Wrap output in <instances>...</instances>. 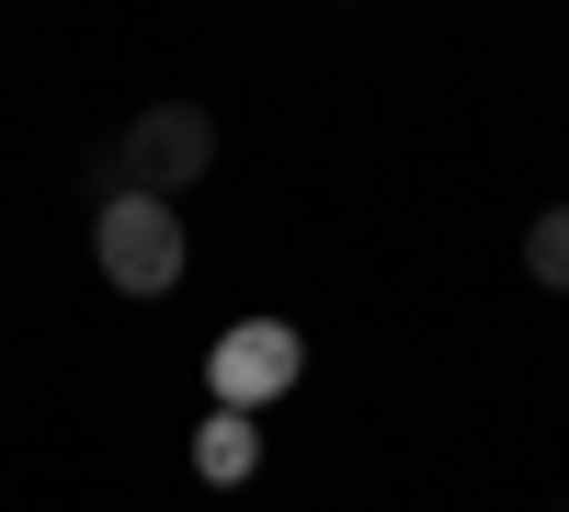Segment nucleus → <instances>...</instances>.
<instances>
[{
	"label": "nucleus",
	"instance_id": "1",
	"mask_svg": "<svg viewBox=\"0 0 569 512\" xmlns=\"http://www.w3.org/2000/svg\"><path fill=\"white\" fill-rule=\"evenodd\" d=\"M91 262H103L114 297H171L182 285V205L103 194V217H91Z\"/></svg>",
	"mask_w": 569,
	"mask_h": 512
},
{
	"label": "nucleus",
	"instance_id": "2",
	"mask_svg": "<svg viewBox=\"0 0 569 512\" xmlns=\"http://www.w3.org/2000/svg\"><path fill=\"white\" fill-rule=\"evenodd\" d=\"M206 160H217L206 103H149V114L126 126V149H114V182H126V194H149V205H171L182 182H206Z\"/></svg>",
	"mask_w": 569,
	"mask_h": 512
},
{
	"label": "nucleus",
	"instance_id": "3",
	"mask_svg": "<svg viewBox=\"0 0 569 512\" xmlns=\"http://www.w3.org/2000/svg\"><path fill=\"white\" fill-rule=\"evenodd\" d=\"M297 377H308L297 319H240V331H228V342L206 353V388H217V410H240V422H251L262 399H284Z\"/></svg>",
	"mask_w": 569,
	"mask_h": 512
},
{
	"label": "nucleus",
	"instance_id": "4",
	"mask_svg": "<svg viewBox=\"0 0 569 512\" xmlns=\"http://www.w3.org/2000/svg\"><path fill=\"white\" fill-rule=\"evenodd\" d=\"M251 468H262V433L240 422V410H206V422H194V479L206 490H240Z\"/></svg>",
	"mask_w": 569,
	"mask_h": 512
},
{
	"label": "nucleus",
	"instance_id": "5",
	"mask_svg": "<svg viewBox=\"0 0 569 512\" xmlns=\"http://www.w3.org/2000/svg\"><path fill=\"white\" fill-rule=\"evenodd\" d=\"M525 273H536V285H558V297H569V205H547V217L525 228Z\"/></svg>",
	"mask_w": 569,
	"mask_h": 512
}]
</instances>
